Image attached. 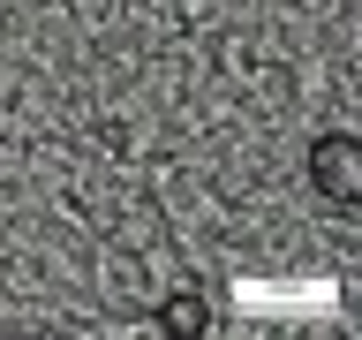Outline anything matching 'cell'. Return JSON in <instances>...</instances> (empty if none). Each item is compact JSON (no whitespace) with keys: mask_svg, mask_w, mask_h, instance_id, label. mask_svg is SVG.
Returning <instances> with one entry per match:
<instances>
[{"mask_svg":"<svg viewBox=\"0 0 362 340\" xmlns=\"http://www.w3.org/2000/svg\"><path fill=\"white\" fill-rule=\"evenodd\" d=\"M317 174L332 181V197H355V152H347V144H325V152H317Z\"/></svg>","mask_w":362,"mask_h":340,"instance_id":"6da1fadb","label":"cell"}]
</instances>
